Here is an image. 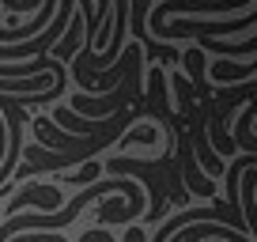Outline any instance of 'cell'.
I'll return each mask as SVG.
<instances>
[{
	"label": "cell",
	"instance_id": "52a82bcc",
	"mask_svg": "<svg viewBox=\"0 0 257 242\" xmlns=\"http://www.w3.org/2000/svg\"><path fill=\"white\" fill-rule=\"evenodd\" d=\"M125 242H148V238H144V231L133 223V227H128V234H125Z\"/></svg>",
	"mask_w": 257,
	"mask_h": 242
},
{
	"label": "cell",
	"instance_id": "8992f818",
	"mask_svg": "<svg viewBox=\"0 0 257 242\" xmlns=\"http://www.w3.org/2000/svg\"><path fill=\"white\" fill-rule=\"evenodd\" d=\"M64 182H72V186H80V189H87L91 182H98L102 178V163L98 159H87L83 163V170H68V174H61Z\"/></svg>",
	"mask_w": 257,
	"mask_h": 242
},
{
	"label": "cell",
	"instance_id": "277c9868",
	"mask_svg": "<svg viewBox=\"0 0 257 242\" xmlns=\"http://www.w3.org/2000/svg\"><path fill=\"white\" fill-rule=\"evenodd\" d=\"M53 16H57V4L49 0V4H42V8L34 12V19L27 27H19V31H16V27H0V46H23V42L38 38V34L53 23Z\"/></svg>",
	"mask_w": 257,
	"mask_h": 242
},
{
	"label": "cell",
	"instance_id": "3957f363",
	"mask_svg": "<svg viewBox=\"0 0 257 242\" xmlns=\"http://www.w3.org/2000/svg\"><path fill=\"white\" fill-rule=\"evenodd\" d=\"M61 189L57 186H42V182H27V186H19V193L12 197L8 204H0V216L12 219L19 216V208H27V204H38L42 216H53V208H61Z\"/></svg>",
	"mask_w": 257,
	"mask_h": 242
},
{
	"label": "cell",
	"instance_id": "6da1fadb",
	"mask_svg": "<svg viewBox=\"0 0 257 242\" xmlns=\"http://www.w3.org/2000/svg\"><path fill=\"white\" fill-rule=\"evenodd\" d=\"M64 106H68L76 117H87V121L113 117V113L128 110V106H144V61L128 68V76L113 91H106V95H80V91H76Z\"/></svg>",
	"mask_w": 257,
	"mask_h": 242
},
{
	"label": "cell",
	"instance_id": "7a4b0ae2",
	"mask_svg": "<svg viewBox=\"0 0 257 242\" xmlns=\"http://www.w3.org/2000/svg\"><path fill=\"white\" fill-rule=\"evenodd\" d=\"M148 12H152V0H133L128 4V23H133V34H137V46L144 49V61H159V68H178L182 65V53L174 46H163L148 34Z\"/></svg>",
	"mask_w": 257,
	"mask_h": 242
},
{
	"label": "cell",
	"instance_id": "5b68a950",
	"mask_svg": "<svg viewBox=\"0 0 257 242\" xmlns=\"http://www.w3.org/2000/svg\"><path fill=\"white\" fill-rule=\"evenodd\" d=\"M197 49H208V53H223V57H249L257 53V34L246 42H216V38H197Z\"/></svg>",
	"mask_w": 257,
	"mask_h": 242
}]
</instances>
